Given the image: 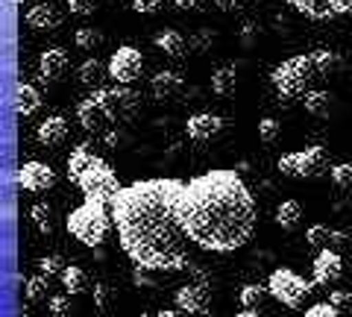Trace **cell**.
Here are the masks:
<instances>
[{"instance_id":"obj_6","label":"cell","mask_w":352,"mask_h":317,"mask_svg":"<svg viewBox=\"0 0 352 317\" xmlns=\"http://www.w3.org/2000/svg\"><path fill=\"white\" fill-rule=\"evenodd\" d=\"M80 191L85 200H94V203H106V206H112V200L120 194V179H118V173L112 171V165L109 162H103L100 156H97L91 165H88V171L80 177Z\"/></svg>"},{"instance_id":"obj_35","label":"cell","mask_w":352,"mask_h":317,"mask_svg":"<svg viewBox=\"0 0 352 317\" xmlns=\"http://www.w3.org/2000/svg\"><path fill=\"white\" fill-rule=\"evenodd\" d=\"M329 177H332L335 188H340V191H349L352 188V165H349V162H340V165H335Z\"/></svg>"},{"instance_id":"obj_16","label":"cell","mask_w":352,"mask_h":317,"mask_svg":"<svg viewBox=\"0 0 352 317\" xmlns=\"http://www.w3.org/2000/svg\"><path fill=\"white\" fill-rule=\"evenodd\" d=\"M71 68V56L65 47H47L38 59V74L44 83H59Z\"/></svg>"},{"instance_id":"obj_14","label":"cell","mask_w":352,"mask_h":317,"mask_svg":"<svg viewBox=\"0 0 352 317\" xmlns=\"http://www.w3.org/2000/svg\"><path fill=\"white\" fill-rule=\"evenodd\" d=\"M223 118L220 115H212V112H197L188 118V124H185V133H188L191 141L197 144H206V141H214L220 133H223Z\"/></svg>"},{"instance_id":"obj_36","label":"cell","mask_w":352,"mask_h":317,"mask_svg":"<svg viewBox=\"0 0 352 317\" xmlns=\"http://www.w3.org/2000/svg\"><path fill=\"white\" fill-rule=\"evenodd\" d=\"M65 267H68V265H65L62 256H41V259H38V270H41V276H47V279L56 276V273L62 276Z\"/></svg>"},{"instance_id":"obj_13","label":"cell","mask_w":352,"mask_h":317,"mask_svg":"<svg viewBox=\"0 0 352 317\" xmlns=\"http://www.w3.org/2000/svg\"><path fill=\"white\" fill-rule=\"evenodd\" d=\"M311 273H314V285H335V282L344 276V259H340L338 250H320L311 265Z\"/></svg>"},{"instance_id":"obj_47","label":"cell","mask_w":352,"mask_h":317,"mask_svg":"<svg viewBox=\"0 0 352 317\" xmlns=\"http://www.w3.org/2000/svg\"><path fill=\"white\" fill-rule=\"evenodd\" d=\"M176 9H182V12H194V9H200L206 0H173Z\"/></svg>"},{"instance_id":"obj_40","label":"cell","mask_w":352,"mask_h":317,"mask_svg":"<svg viewBox=\"0 0 352 317\" xmlns=\"http://www.w3.org/2000/svg\"><path fill=\"white\" fill-rule=\"evenodd\" d=\"M305 317H340V309H335L332 303H314L305 309Z\"/></svg>"},{"instance_id":"obj_22","label":"cell","mask_w":352,"mask_h":317,"mask_svg":"<svg viewBox=\"0 0 352 317\" xmlns=\"http://www.w3.org/2000/svg\"><path fill=\"white\" fill-rule=\"evenodd\" d=\"M302 217H305V212H302L300 200H282L276 206V226L285 229V232H296L302 223Z\"/></svg>"},{"instance_id":"obj_29","label":"cell","mask_w":352,"mask_h":317,"mask_svg":"<svg viewBox=\"0 0 352 317\" xmlns=\"http://www.w3.org/2000/svg\"><path fill=\"white\" fill-rule=\"evenodd\" d=\"M270 297L267 285H256V282H247V285H241L238 291V300L244 309H261V303Z\"/></svg>"},{"instance_id":"obj_15","label":"cell","mask_w":352,"mask_h":317,"mask_svg":"<svg viewBox=\"0 0 352 317\" xmlns=\"http://www.w3.org/2000/svg\"><path fill=\"white\" fill-rule=\"evenodd\" d=\"M305 244H311L317 250H338V247H349L352 235L349 232H338V229L326 226V223H311L305 229Z\"/></svg>"},{"instance_id":"obj_1","label":"cell","mask_w":352,"mask_h":317,"mask_svg":"<svg viewBox=\"0 0 352 317\" xmlns=\"http://www.w3.org/2000/svg\"><path fill=\"white\" fill-rule=\"evenodd\" d=\"M182 179H138L120 188L112 200V221L120 250L129 261L150 273H179L194 261L188 256V235L179 221Z\"/></svg>"},{"instance_id":"obj_38","label":"cell","mask_w":352,"mask_h":317,"mask_svg":"<svg viewBox=\"0 0 352 317\" xmlns=\"http://www.w3.org/2000/svg\"><path fill=\"white\" fill-rule=\"evenodd\" d=\"M68 3V12L76 18H88L97 12V0H65Z\"/></svg>"},{"instance_id":"obj_31","label":"cell","mask_w":352,"mask_h":317,"mask_svg":"<svg viewBox=\"0 0 352 317\" xmlns=\"http://www.w3.org/2000/svg\"><path fill=\"white\" fill-rule=\"evenodd\" d=\"M235 85H238L235 68H220V71H214V76H212V91L217 97H229V94L235 91Z\"/></svg>"},{"instance_id":"obj_30","label":"cell","mask_w":352,"mask_h":317,"mask_svg":"<svg viewBox=\"0 0 352 317\" xmlns=\"http://www.w3.org/2000/svg\"><path fill=\"white\" fill-rule=\"evenodd\" d=\"M62 288L68 291V297H74V294H82L88 288V276H85V270L80 265H68L62 273Z\"/></svg>"},{"instance_id":"obj_2","label":"cell","mask_w":352,"mask_h":317,"mask_svg":"<svg viewBox=\"0 0 352 317\" xmlns=\"http://www.w3.org/2000/svg\"><path fill=\"white\" fill-rule=\"evenodd\" d=\"M179 221L194 247L206 253H235L256 232V197L238 171H206L185 182Z\"/></svg>"},{"instance_id":"obj_3","label":"cell","mask_w":352,"mask_h":317,"mask_svg":"<svg viewBox=\"0 0 352 317\" xmlns=\"http://www.w3.org/2000/svg\"><path fill=\"white\" fill-rule=\"evenodd\" d=\"M112 206L106 203H94V200H85L82 206L65 217V229L76 238L80 244L85 247H100L106 241L109 229H112Z\"/></svg>"},{"instance_id":"obj_10","label":"cell","mask_w":352,"mask_h":317,"mask_svg":"<svg viewBox=\"0 0 352 317\" xmlns=\"http://www.w3.org/2000/svg\"><path fill=\"white\" fill-rule=\"evenodd\" d=\"M173 303L179 311H188L194 317H208L212 314V291L208 285H200V282H188L179 291L173 294Z\"/></svg>"},{"instance_id":"obj_21","label":"cell","mask_w":352,"mask_h":317,"mask_svg":"<svg viewBox=\"0 0 352 317\" xmlns=\"http://www.w3.org/2000/svg\"><path fill=\"white\" fill-rule=\"evenodd\" d=\"M12 103H15V115H18V118H32V115H36L38 109H41V94L32 89L30 83L21 80V83L15 85V100H12Z\"/></svg>"},{"instance_id":"obj_5","label":"cell","mask_w":352,"mask_h":317,"mask_svg":"<svg viewBox=\"0 0 352 317\" xmlns=\"http://www.w3.org/2000/svg\"><path fill=\"white\" fill-rule=\"evenodd\" d=\"M276 168L282 177L288 179H320L326 173H332V159H329V150L323 144H311L305 150H294L285 153L276 162Z\"/></svg>"},{"instance_id":"obj_41","label":"cell","mask_w":352,"mask_h":317,"mask_svg":"<svg viewBox=\"0 0 352 317\" xmlns=\"http://www.w3.org/2000/svg\"><path fill=\"white\" fill-rule=\"evenodd\" d=\"M47 305H50L53 317H68L71 314V297H68V294H65V297H50Z\"/></svg>"},{"instance_id":"obj_39","label":"cell","mask_w":352,"mask_h":317,"mask_svg":"<svg viewBox=\"0 0 352 317\" xmlns=\"http://www.w3.org/2000/svg\"><path fill=\"white\" fill-rule=\"evenodd\" d=\"M91 294H94V303H97V309H100V311H109V305H112V288H109L106 282H97Z\"/></svg>"},{"instance_id":"obj_52","label":"cell","mask_w":352,"mask_h":317,"mask_svg":"<svg viewBox=\"0 0 352 317\" xmlns=\"http://www.w3.org/2000/svg\"><path fill=\"white\" fill-rule=\"evenodd\" d=\"M141 317H147V314H141Z\"/></svg>"},{"instance_id":"obj_19","label":"cell","mask_w":352,"mask_h":317,"mask_svg":"<svg viewBox=\"0 0 352 317\" xmlns=\"http://www.w3.org/2000/svg\"><path fill=\"white\" fill-rule=\"evenodd\" d=\"M153 45H156L164 53V56H170V59H182L185 53L191 50V45L185 41V36H182L179 30H162V32H156Z\"/></svg>"},{"instance_id":"obj_24","label":"cell","mask_w":352,"mask_h":317,"mask_svg":"<svg viewBox=\"0 0 352 317\" xmlns=\"http://www.w3.org/2000/svg\"><path fill=\"white\" fill-rule=\"evenodd\" d=\"M94 159L97 156L91 153V144H76L71 150V156H68V171H65V173H68V179L71 182H80V177L88 171V165H91Z\"/></svg>"},{"instance_id":"obj_48","label":"cell","mask_w":352,"mask_h":317,"mask_svg":"<svg viewBox=\"0 0 352 317\" xmlns=\"http://www.w3.org/2000/svg\"><path fill=\"white\" fill-rule=\"evenodd\" d=\"M156 317H188V314L179 309H162V311H156Z\"/></svg>"},{"instance_id":"obj_46","label":"cell","mask_w":352,"mask_h":317,"mask_svg":"<svg viewBox=\"0 0 352 317\" xmlns=\"http://www.w3.org/2000/svg\"><path fill=\"white\" fill-rule=\"evenodd\" d=\"M329 303L335 305V309H346V305H352V291H332L329 294Z\"/></svg>"},{"instance_id":"obj_20","label":"cell","mask_w":352,"mask_h":317,"mask_svg":"<svg viewBox=\"0 0 352 317\" xmlns=\"http://www.w3.org/2000/svg\"><path fill=\"white\" fill-rule=\"evenodd\" d=\"M150 91L156 100H173V97L182 91V76L176 71H159L150 80Z\"/></svg>"},{"instance_id":"obj_28","label":"cell","mask_w":352,"mask_h":317,"mask_svg":"<svg viewBox=\"0 0 352 317\" xmlns=\"http://www.w3.org/2000/svg\"><path fill=\"white\" fill-rule=\"evenodd\" d=\"M285 3L311 21H332L329 18V0H285Z\"/></svg>"},{"instance_id":"obj_50","label":"cell","mask_w":352,"mask_h":317,"mask_svg":"<svg viewBox=\"0 0 352 317\" xmlns=\"http://www.w3.org/2000/svg\"><path fill=\"white\" fill-rule=\"evenodd\" d=\"M18 317H32V314H18Z\"/></svg>"},{"instance_id":"obj_44","label":"cell","mask_w":352,"mask_h":317,"mask_svg":"<svg viewBox=\"0 0 352 317\" xmlns=\"http://www.w3.org/2000/svg\"><path fill=\"white\" fill-rule=\"evenodd\" d=\"M352 15V0H329V18Z\"/></svg>"},{"instance_id":"obj_8","label":"cell","mask_w":352,"mask_h":317,"mask_svg":"<svg viewBox=\"0 0 352 317\" xmlns=\"http://www.w3.org/2000/svg\"><path fill=\"white\" fill-rule=\"evenodd\" d=\"M76 118H80V124H82L85 133H91V135H106L109 127L115 124L112 112H109V103H106V91L97 89V91L88 94L85 100L76 106Z\"/></svg>"},{"instance_id":"obj_11","label":"cell","mask_w":352,"mask_h":317,"mask_svg":"<svg viewBox=\"0 0 352 317\" xmlns=\"http://www.w3.org/2000/svg\"><path fill=\"white\" fill-rule=\"evenodd\" d=\"M18 185L32 194L50 191L53 185H56V171H53L47 162H27V165L18 168Z\"/></svg>"},{"instance_id":"obj_45","label":"cell","mask_w":352,"mask_h":317,"mask_svg":"<svg viewBox=\"0 0 352 317\" xmlns=\"http://www.w3.org/2000/svg\"><path fill=\"white\" fill-rule=\"evenodd\" d=\"M132 9L138 15H156L162 9V0H132Z\"/></svg>"},{"instance_id":"obj_18","label":"cell","mask_w":352,"mask_h":317,"mask_svg":"<svg viewBox=\"0 0 352 317\" xmlns=\"http://www.w3.org/2000/svg\"><path fill=\"white\" fill-rule=\"evenodd\" d=\"M68 133H71L68 121H65L62 115H50V118H44V121L38 124L36 138H38L41 147H59V144H65Z\"/></svg>"},{"instance_id":"obj_12","label":"cell","mask_w":352,"mask_h":317,"mask_svg":"<svg viewBox=\"0 0 352 317\" xmlns=\"http://www.w3.org/2000/svg\"><path fill=\"white\" fill-rule=\"evenodd\" d=\"M103 91H106V103H109V112H112L115 124L126 121V118L138 112L141 94L135 89H129V85H112V89H103Z\"/></svg>"},{"instance_id":"obj_9","label":"cell","mask_w":352,"mask_h":317,"mask_svg":"<svg viewBox=\"0 0 352 317\" xmlns=\"http://www.w3.org/2000/svg\"><path fill=\"white\" fill-rule=\"evenodd\" d=\"M109 76L115 80V85H132L144 71V56H141L138 47L132 45H124L112 53V59H109Z\"/></svg>"},{"instance_id":"obj_26","label":"cell","mask_w":352,"mask_h":317,"mask_svg":"<svg viewBox=\"0 0 352 317\" xmlns=\"http://www.w3.org/2000/svg\"><path fill=\"white\" fill-rule=\"evenodd\" d=\"M30 221H32V226H36L41 235H53V232H56V209H53L50 203H44V200L30 209Z\"/></svg>"},{"instance_id":"obj_25","label":"cell","mask_w":352,"mask_h":317,"mask_svg":"<svg viewBox=\"0 0 352 317\" xmlns=\"http://www.w3.org/2000/svg\"><path fill=\"white\" fill-rule=\"evenodd\" d=\"M314 59V68H317V76H338L340 71H344V56H340L338 50H314L311 53Z\"/></svg>"},{"instance_id":"obj_37","label":"cell","mask_w":352,"mask_h":317,"mask_svg":"<svg viewBox=\"0 0 352 317\" xmlns=\"http://www.w3.org/2000/svg\"><path fill=\"white\" fill-rule=\"evenodd\" d=\"M238 41L244 47H256L258 41H261V27L256 24V21H247V24L238 30Z\"/></svg>"},{"instance_id":"obj_27","label":"cell","mask_w":352,"mask_h":317,"mask_svg":"<svg viewBox=\"0 0 352 317\" xmlns=\"http://www.w3.org/2000/svg\"><path fill=\"white\" fill-rule=\"evenodd\" d=\"M302 106H305V112L308 115H314V118H329L335 112V97L329 94V91H308L302 97Z\"/></svg>"},{"instance_id":"obj_42","label":"cell","mask_w":352,"mask_h":317,"mask_svg":"<svg viewBox=\"0 0 352 317\" xmlns=\"http://www.w3.org/2000/svg\"><path fill=\"white\" fill-rule=\"evenodd\" d=\"M212 41H214V32H212V30H200V32H197V36L188 41V45H191V50L203 53V50L212 47Z\"/></svg>"},{"instance_id":"obj_51","label":"cell","mask_w":352,"mask_h":317,"mask_svg":"<svg viewBox=\"0 0 352 317\" xmlns=\"http://www.w3.org/2000/svg\"><path fill=\"white\" fill-rule=\"evenodd\" d=\"M18 3H24V0H18Z\"/></svg>"},{"instance_id":"obj_4","label":"cell","mask_w":352,"mask_h":317,"mask_svg":"<svg viewBox=\"0 0 352 317\" xmlns=\"http://www.w3.org/2000/svg\"><path fill=\"white\" fill-rule=\"evenodd\" d=\"M273 89H276L282 97H305L308 94V85L317 80V68H314V59L311 53H296V56L285 59L282 65L273 68Z\"/></svg>"},{"instance_id":"obj_32","label":"cell","mask_w":352,"mask_h":317,"mask_svg":"<svg viewBox=\"0 0 352 317\" xmlns=\"http://www.w3.org/2000/svg\"><path fill=\"white\" fill-rule=\"evenodd\" d=\"M74 41H76V47H80V50L94 53L97 47L103 45V32L97 27H80V30H76V36H74Z\"/></svg>"},{"instance_id":"obj_43","label":"cell","mask_w":352,"mask_h":317,"mask_svg":"<svg viewBox=\"0 0 352 317\" xmlns=\"http://www.w3.org/2000/svg\"><path fill=\"white\" fill-rule=\"evenodd\" d=\"M214 6L226 15H235V12H244V9L250 6V0H214Z\"/></svg>"},{"instance_id":"obj_49","label":"cell","mask_w":352,"mask_h":317,"mask_svg":"<svg viewBox=\"0 0 352 317\" xmlns=\"http://www.w3.org/2000/svg\"><path fill=\"white\" fill-rule=\"evenodd\" d=\"M235 317H261V311L258 309H244V311H238Z\"/></svg>"},{"instance_id":"obj_23","label":"cell","mask_w":352,"mask_h":317,"mask_svg":"<svg viewBox=\"0 0 352 317\" xmlns=\"http://www.w3.org/2000/svg\"><path fill=\"white\" fill-rule=\"evenodd\" d=\"M103 76H109V68H103V62L97 56H88L85 62H80V68H76V80H80L85 89H100L103 85Z\"/></svg>"},{"instance_id":"obj_17","label":"cell","mask_w":352,"mask_h":317,"mask_svg":"<svg viewBox=\"0 0 352 317\" xmlns=\"http://www.w3.org/2000/svg\"><path fill=\"white\" fill-rule=\"evenodd\" d=\"M62 24V12L53 3H36V6H30V12H27V27L30 30H36V32H56Z\"/></svg>"},{"instance_id":"obj_7","label":"cell","mask_w":352,"mask_h":317,"mask_svg":"<svg viewBox=\"0 0 352 317\" xmlns=\"http://www.w3.org/2000/svg\"><path fill=\"white\" fill-rule=\"evenodd\" d=\"M267 291L273 300L288 305V309H302L305 300L314 294V282H308L291 267H276L267 279Z\"/></svg>"},{"instance_id":"obj_34","label":"cell","mask_w":352,"mask_h":317,"mask_svg":"<svg viewBox=\"0 0 352 317\" xmlns=\"http://www.w3.org/2000/svg\"><path fill=\"white\" fill-rule=\"evenodd\" d=\"M279 135H282V124L276 118H264V121H258V138L264 144H276Z\"/></svg>"},{"instance_id":"obj_33","label":"cell","mask_w":352,"mask_h":317,"mask_svg":"<svg viewBox=\"0 0 352 317\" xmlns=\"http://www.w3.org/2000/svg\"><path fill=\"white\" fill-rule=\"evenodd\" d=\"M24 294H27V300H30V303L47 300V294H50V279H47V276H32V279H27Z\"/></svg>"}]
</instances>
